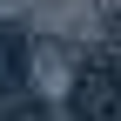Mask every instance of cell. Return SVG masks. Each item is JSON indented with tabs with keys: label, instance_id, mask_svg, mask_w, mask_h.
I'll return each mask as SVG.
<instances>
[{
	"label": "cell",
	"instance_id": "cell-1",
	"mask_svg": "<svg viewBox=\"0 0 121 121\" xmlns=\"http://www.w3.org/2000/svg\"><path fill=\"white\" fill-rule=\"evenodd\" d=\"M74 108H81V121H108V114L121 108V74H87Z\"/></svg>",
	"mask_w": 121,
	"mask_h": 121
},
{
	"label": "cell",
	"instance_id": "cell-2",
	"mask_svg": "<svg viewBox=\"0 0 121 121\" xmlns=\"http://www.w3.org/2000/svg\"><path fill=\"white\" fill-rule=\"evenodd\" d=\"M13 81H20V40H13V34H0V94H7Z\"/></svg>",
	"mask_w": 121,
	"mask_h": 121
}]
</instances>
